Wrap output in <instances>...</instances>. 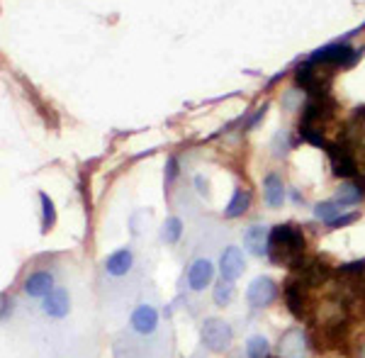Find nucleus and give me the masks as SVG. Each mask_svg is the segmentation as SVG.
Here are the masks:
<instances>
[{"label": "nucleus", "instance_id": "obj_5", "mask_svg": "<svg viewBox=\"0 0 365 358\" xmlns=\"http://www.w3.org/2000/svg\"><path fill=\"white\" fill-rule=\"evenodd\" d=\"M275 295H278V287L268 275H258L246 290V300H249L251 307H268L275 300Z\"/></svg>", "mask_w": 365, "mask_h": 358}, {"label": "nucleus", "instance_id": "obj_7", "mask_svg": "<svg viewBox=\"0 0 365 358\" xmlns=\"http://www.w3.org/2000/svg\"><path fill=\"white\" fill-rule=\"evenodd\" d=\"M307 354V339L302 329H290L280 339V358H304Z\"/></svg>", "mask_w": 365, "mask_h": 358}, {"label": "nucleus", "instance_id": "obj_10", "mask_svg": "<svg viewBox=\"0 0 365 358\" xmlns=\"http://www.w3.org/2000/svg\"><path fill=\"white\" fill-rule=\"evenodd\" d=\"M212 278H215V266L207 258H197L190 266V273H187V283H190L192 290H205L212 283Z\"/></svg>", "mask_w": 365, "mask_h": 358}, {"label": "nucleus", "instance_id": "obj_27", "mask_svg": "<svg viewBox=\"0 0 365 358\" xmlns=\"http://www.w3.org/2000/svg\"><path fill=\"white\" fill-rule=\"evenodd\" d=\"M361 358H365V346H363V349H361Z\"/></svg>", "mask_w": 365, "mask_h": 358}, {"label": "nucleus", "instance_id": "obj_25", "mask_svg": "<svg viewBox=\"0 0 365 358\" xmlns=\"http://www.w3.org/2000/svg\"><path fill=\"white\" fill-rule=\"evenodd\" d=\"M195 183H197V190L202 193V195H207V185H205V183H207V180H205L202 175H197V178H195Z\"/></svg>", "mask_w": 365, "mask_h": 358}, {"label": "nucleus", "instance_id": "obj_24", "mask_svg": "<svg viewBox=\"0 0 365 358\" xmlns=\"http://www.w3.org/2000/svg\"><path fill=\"white\" fill-rule=\"evenodd\" d=\"M13 310V302H10L8 295H3V319H8V312Z\"/></svg>", "mask_w": 365, "mask_h": 358}, {"label": "nucleus", "instance_id": "obj_3", "mask_svg": "<svg viewBox=\"0 0 365 358\" xmlns=\"http://www.w3.org/2000/svg\"><path fill=\"white\" fill-rule=\"evenodd\" d=\"M200 337H202V344L207 346L210 351H227L229 346H232V327L227 324L225 319H217V317H210V319H205L202 329H200Z\"/></svg>", "mask_w": 365, "mask_h": 358}, {"label": "nucleus", "instance_id": "obj_2", "mask_svg": "<svg viewBox=\"0 0 365 358\" xmlns=\"http://www.w3.org/2000/svg\"><path fill=\"white\" fill-rule=\"evenodd\" d=\"M356 58H358V51L353 49L351 44L336 42V44H327V46H319L317 51H312L309 61L322 68H327V71H334V68L351 66Z\"/></svg>", "mask_w": 365, "mask_h": 358}, {"label": "nucleus", "instance_id": "obj_26", "mask_svg": "<svg viewBox=\"0 0 365 358\" xmlns=\"http://www.w3.org/2000/svg\"><path fill=\"white\" fill-rule=\"evenodd\" d=\"M173 175H175V158H170V161H168V175H166V180H173Z\"/></svg>", "mask_w": 365, "mask_h": 358}, {"label": "nucleus", "instance_id": "obj_18", "mask_svg": "<svg viewBox=\"0 0 365 358\" xmlns=\"http://www.w3.org/2000/svg\"><path fill=\"white\" fill-rule=\"evenodd\" d=\"M339 215H341V205L336 200L317 203V208H314V217H317V220H322V222H327V225H331Z\"/></svg>", "mask_w": 365, "mask_h": 358}, {"label": "nucleus", "instance_id": "obj_9", "mask_svg": "<svg viewBox=\"0 0 365 358\" xmlns=\"http://www.w3.org/2000/svg\"><path fill=\"white\" fill-rule=\"evenodd\" d=\"M42 307L44 312L49 317H54V319H61V317L68 314L71 310V300H68V292L63 290V287H54V290L49 292V295L42 300Z\"/></svg>", "mask_w": 365, "mask_h": 358}, {"label": "nucleus", "instance_id": "obj_13", "mask_svg": "<svg viewBox=\"0 0 365 358\" xmlns=\"http://www.w3.org/2000/svg\"><path fill=\"white\" fill-rule=\"evenodd\" d=\"M263 198H266L268 208H280L282 200H285V185H282V178L278 173H268L266 180H263Z\"/></svg>", "mask_w": 365, "mask_h": 358}, {"label": "nucleus", "instance_id": "obj_21", "mask_svg": "<svg viewBox=\"0 0 365 358\" xmlns=\"http://www.w3.org/2000/svg\"><path fill=\"white\" fill-rule=\"evenodd\" d=\"M287 307H290V312L295 314V317H302V285H297V283H290L287 285Z\"/></svg>", "mask_w": 365, "mask_h": 358}, {"label": "nucleus", "instance_id": "obj_1", "mask_svg": "<svg viewBox=\"0 0 365 358\" xmlns=\"http://www.w3.org/2000/svg\"><path fill=\"white\" fill-rule=\"evenodd\" d=\"M304 251V234L295 225H278L270 230L268 239V258L275 266H292L302 261Z\"/></svg>", "mask_w": 365, "mask_h": 358}, {"label": "nucleus", "instance_id": "obj_20", "mask_svg": "<svg viewBox=\"0 0 365 358\" xmlns=\"http://www.w3.org/2000/svg\"><path fill=\"white\" fill-rule=\"evenodd\" d=\"M180 234H182V222L178 220V217H168V220L163 222V227H161L163 242L175 244V242L180 239Z\"/></svg>", "mask_w": 365, "mask_h": 358}, {"label": "nucleus", "instance_id": "obj_12", "mask_svg": "<svg viewBox=\"0 0 365 358\" xmlns=\"http://www.w3.org/2000/svg\"><path fill=\"white\" fill-rule=\"evenodd\" d=\"M51 290H54V278H51V273L37 271L25 280V292L29 297H46Z\"/></svg>", "mask_w": 365, "mask_h": 358}, {"label": "nucleus", "instance_id": "obj_22", "mask_svg": "<svg viewBox=\"0 0 365 358\" xmlns=\"http://www.w3.org/2000/svg\"><path fill=\"white\" fill-rule=\"evenodd\" d=\"M39 200H42V222H44V232L51 230L56 222V210H54V203L46 193H39Z\"/></svg>", "mask_w": 365, "mask_h": 358}, {"label": "nucleus", "instance_id": "obj_23", "mask_svg": "<svg viewBox=\"0 0 365 358\" xmlns=\"http://www.w3.org/2000/svg\"><path fill=\"white\" fill-rule=\"evenodd\" d=\"M356 220H358V215H356V213H349V215H339L336 220H334V222H331V225H329V227H334V230H336V227H349L351 222H356Z\"/></svg>", "mask_w": 365, "mask_h": 358}, {"label": "nucleus", "instance_id": "obj_17", "mask_svg": "<svg viewBox=\"0 0 365 358\" xmlns=\"http://www.w3.org/2000/svg\"><path fill=\"white\" fill-rule=\"evenodd\" d=\"M234 292H237L234 290V280L222 278L220 283L215 285V295H212L215 297V305L217 307H227V305L234 300Z\"/></svg>", "mask_w": 365, "mask_h": 358}, {"label": "nucleus", "instance_id": "obj_19", "mask_svg": "<svg viewBox=\"0 0 365 358\" xmlns=\"http://www.w3.org/2000/svg\"><path fill=\"white\" fill-rule=\"evenodd\" d=\"M246 354L249 358H268L270 354V344L266 337H251L246 342Z\"/></svg>", "mask_w": 365, "mask_h": 358}, {"label": "nucleus", "instance_id": "obj_14", "mask_svg": "<svg viewBox=\"0 0 365 358\" xmlns=\"http://www.w3.org/2000/svg\"><path fill=\"white\" fill-rule=\"evenodd\" d=\"M132 266H134V256L129 249H120L105 258V268H108L110 275H125L132 271Z\"/></svg>", "mask_w": 365, "mask_h": 358}, {"label": "nucleus", "instance_id": "obj_4", "mask_svg": "<svg viewBox=\"0 0 365 358\" xmlns=\"http://www.w3.org/2000/svg\"><path fill=\"white\" fill-rule=\"evenodd\" d=\"M327 151H329V158H331L334 173H336L339 178H353V175H358V163L351 154L349 144H344V142L329 144Z\"/></svg>", "mask_w": 365, "mask_h": 358}, {"label": "nucleus", "instance_id": "obj_15", "mask_svg": "<svg viewBox=\"0 0 365 358\" xmlns=\"http://www.w3.org/2000/svg\"><path fill=\"white\" fill-rule=\"evenodd\" d=\"M249 205H251V193L244 190V188H237L234 195H232V203L227 205L225 215L227 217H241L246 210H249Z\"/></svg>", "mask_w": 365, "mask_h": 358}, {"label": "nucleus", "instance_id": "obj_6", "mask_svg": "<svg viewBox=\"0 0 365 358\" xmlns=\"http://www.w3.org/2000/svg\"><path fill=\"white\" fill-rule=\"evenodd\" d=\"M268 239L270 230L266 225H251L244 232V249L253 256H268Z\"/></svg>", "mask_w": 365, "mask_h": 358}, {"label": "nucleus", "instance_id": "obj_16", "mask_svg": "<svg viewBox=\"0 0 365 358\" xmlns=\"http://www.w3.org/2000/svg\"><path fill=\"white\" fill-rule=\"evenodd\" d=\"M361 195H363V190L358 183H341L336 190V203L341 208H346V205H358L361 203Z\"/></svg>", "mask_w": 365, "mask_h": 358}, {"label": "nucleus", "instance_id": "obj_11", "mask_svg": "<svg viewBox=\"0 0 365 358\" xmlns=\"http://www.w3.org/2000/svg\"><path fill=\"white\" fill-rule=\"evenodd\" d=\"M132 329L139 334H151L158 327V312L151 305H139L132 312Z\"/></svg>", "mask_w": 365, "mask_h": 358}, {"label": "nucleus", "instance_id": "obj_8", "mask_svg": "<svg viewBox=\"0 0 365 358\" xmlns=\"http://www.w3.org/2000/svg\"><path fill=\"white\" fill-rule=\"evenodd\" d=\"M244 254L237 249V246H229L225 249V254L220 258V271H222V278L227 280H237L241 273H244Z\"/></svg>", "mask_w": 365, "mask_h": 358}]
</instances>
